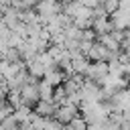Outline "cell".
<instances>
[{
    "instance_id": "6da1fadb",
    "label": "cell",
    "mask_w": 130,
    "mask_h": 130,
    "mask_svg": "<svg viewBox=\"0 0 130 130\" xmlns=\"http://www.w3.org/2000/svg\"><path fill=\"white\" fill-rule=\"evenodd\" d=\"M32 10L37 12V20H39V24L45 26L55 14H61L63 4H61V0H39V2L35 4Z\"/></svg>"
},
{
    "instance_id": "7a4b0ae2",
    "label": "cell",
    "mask_w": 130,
    "mask_h": 130,
    "mask_svg": "<svg viewBox=\"0 0 130 130\" xmlns=\"http://www.w3.org/2000/svg\"><path fill=\"white\" fill-rule=\"evenodd\" d=\"M75 116H79V108L65 102L63 106H57V110H55V114H53V120H55L57 124H61V126H67Z\"/></svg>"
},
{
    "instance_id": "3957f363",
    "label": "cell",
    "mask_w": 130,
    "mask_h": 130,
    "mask_svg": "<svg viewBox=\"0 0 130 130\" xmlns=\"http://www.w3.org/2000/svg\"><path fill=\"white\" fill-rule=\"evenodd\" d=\"M108 75V63L106 61H95V63H89L83 77L87 81H93V83H100L104 77Z\"/></svg>"
},
{
    "instance_id": "277c9868",
    "label": "cell",
    "mask_w": 130,
    "mask_h": 130,
    "mask_svg": "<svg viewBox=\"0 0 130 130\" xmlns=\"http://www.w3.org/2000/svg\"><path fill=\"white\" fill-rule=\"evenodd\" d=\"M18 95H20V102H22V106H26V108H30V110H32V106L39 102L37 83H24V85H20V89H18Z\"/></svg>"
},
{
    "instance_id": "5b68a950",
    "label": "cell",
    "mask_w": 130,
    "mask_h": 130,
    "mask_svg": "<svg viewBox=\"0 0 130 130\" xmlns=\"http://www.w3.org/2000/svg\"><path fill=\"white\" fill-rule=\"evenodd\" d=\"M110 22H112V26H114V30H128V8H118V10H114L110 16Z\"/></svg>"
},
{
    "instance_id": "8992f818",
    "label": "cell",
    "mask_w": 130,
    "mask_h": 130,
    "mask_svg": "<svg viewBox=\"0 0 130 130\" xmlns=\"http://www.w3.org/2000/svg\"><path fill=\"white\" fill-rule=\"evenodd\" d=\"M91 30L100 37V35H110L114 30V26L108 16H95V18H91Z\"/></svg>"
},
{
    "instance_id": "52a82bcc",
    "label": "cell",
    "mask_w": 130,
    "mask_h": 130,
    "mask_svg": "<svg viewBox=\"0 0 130 130\" xmlns=\"http://www.w3.org/2000/svg\"><path fill=\"white\" fill-rule=\"evenodd\" d=\"M43 79H45L49 85H53V87H59V85L65 81V73H63L61 69H57V65H53V67L45 69V75H43Z\"/></svg>"
},
{
    "instance_id": "ba28073f",
    "label": "cell",
    "mask_w": 130,
    "mask_h": 130,
    "mask_svg": "<svg viewBox=\"0 0 130 130\" xmlns=\"http://www.w3.org/2000/svg\"><path fill=\"white\" fill-rule=\"evenodd\" d=\"M55 110H57V106H55L53 102H41V100H39V102L32 106V112H35L37 116H41V118H53Z\"/></svg>"
},
{
    "instance_id": "9c48e42d",
    "label": "cell",
    "mask_w": 130,
    "mask_h": 130,
    "mask_svg": "<svg viewBox=\"0 0 130 130\" xmlns=\"http://www.w3.org/2000/svg\"><path fill=\"white\" fill-rule=\"evenodd\" d=\"M24 69H26V73H28L30 77H35L37 81H39V79H43V75H45V67H43L37 59L26 61V63H24Z\"/></svg>"
},
{
    "instance_id": "30bf717a",
    "label": "cell",
    "mask_w": 130,
    "mask_h": 130,
    "mask_svg": "<svg viewBox=\"0 0 130 130\" xmlns=\"http://www.w3.org/2000/svg\"><path fill=\"white\" fill-rule=\"evenodd\" d=\"M53 85H49L45 79L37 81V91H39V100L41 102H53Z\"/></svg>"
},
{
    "instance_id": "8fae6325",
    "label": "cell",
    "mask_w": 130,
    "mask_h": 130,
    "mask_svg": "<svg viewBox=\"0 0 130 130\" xmlns=\"http://www.w3.org/2000/svg\"><path fill=\"white\" fill-rule=\"evenodd\" d=\"M87 65H89V61H87L83 55H77V57L71 59V71L77 73V75H83L85 69H87Z\"/></svg>"
},
{
    "instance_id": "7c38bea8",
    "label": "cell",
    "mask_w": 130,
    "mask_h": 130,
    "mask_svg": "<svg viewBox=\"0 0 130 130\" xmlns=\"http://www.w3.org/2000/svg\"><path fill=\"white\" fill-rule=\"evenodd\" d=\"M67 126H71L73 130H87V124H85V120H83L81 116H75Z\"/></svg>"
},
{
    "instance_id": "4fadbf2b",
    "label": "cell",
    "mask_w": 130,
    "mask_h": 130,
    "mask_svg": "<svg viewBox=\"0 0 130 130\" xmlns=\"http://www.w3.org/2000/svg\"><path fill=\"white\" fill-rule=\"evenodd\" d=\"M81 41H89V43H95V41H98V35H95L91 28H85V30H81Z\"/></svg>"
},
{
    "instance_id": "5bb4252c",
    "label": "cell",
    "mask_w": 130,
    "mask_h": 130,
    "mask_svg": "<svg viewBox=\"0 0 130 130\" xmlns=\"http://www.w3.org/2000/svg\"><path fill=\"white\" fill-rule=\"evenodd\" d=\"M6 93H8L6 85H0V104H4V102H6Z\"/></svg>"
},
{
    "instance_id": "9a60e30c",
    "label": "cell",
    "mask_w": 130,
    "mask_h": 130,
    "mask_svg": "<svg viewBox=\"0 0 130 130\" xmlns=\"http://www.w3.org/2000/svg\"><path fill=\"white\" fill-rule=\"evenodd\" d=\"M67 2H73V0H61V4H67Z\"/></svg>"
},
{
    "instance_id": "2e32d148",
    "label": "cell",
    "mask_w": 130,
    "mask_h": 130,
    "mask_svg": "<svg viewBox=\"0 0 130 130\" xmlns=\"http://www.w3.org/2000/svg\"><path fill=\"white\" fill-rule=\"evenodd\" d=\"M0 130H2V128H0Z\"/></svg>"
}]
</instances>
